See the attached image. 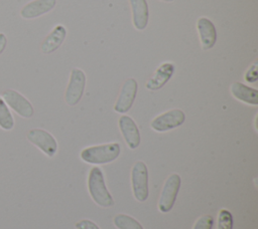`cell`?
Masks as SVG:
<instances>
[{"instance_id": "cell-1", "label": "cell", "mask_w": 258, "mask_h": 229, "mask_svg": "<svg viewBox=\"0 0 258 229\" xmlns=\"http://www.w3.org/2000/svg\"><path fill=\"white\" fill-rule=\"evenodd\" d=\"M88 189L92 199L99 206L108 208L114 205L113 197L106 187L104 175L99 167H93L90 170L88 177Z\"/></svg>"}, {"instance_id": "cell-2", "label": "cell", "mask_w": 258, "mask_h": 229, "mask_svg": "<svg viewBox=\"0 0 258 229\" xmlns=\"http://www.w3.org/2000/svg\"><path fill=\"white\" fill-rule=\"evenodd\" d=\"M120 153V145L118 143H110L84 149L81 152V159L88 164L102 165L115 161Z\"/></svg>"}, {"instance_id": "cell-3", "label": "cell", "mask_w": 258, "mask_h": 229, "mask_svg": "<svg viewBox=\"0 0 258 229\" xmlns=\"http://www.w3.org/2000/svg\"><path fill=\"white\" fill-rule=\"evenodd\" d=\"M131 186L134 198L139 202L147 200L148 190V170L145 163L136 162L131 170Z\"/></svg>"}, {"instance_id": "cell-4", "label": "cell", "mask_w": 258, "mask_h": 229, "mask_svg": "<svg viewBox=\"0 0 258 229\" xmlns=\"http://www.w3.org/2000/svg\"><path fill=\"white\" fill-rule=\"evenodd\" d=\"M180 176L175 173L171 174L166 179L158 201V209L160 212L167 213L172 209L180 188Z\"/></svg>"}, {"instance_id": "cell-5", "label": "cell", "mask_w": 258, "mask_h": 229, "mask_svg": "<svg viewBox=\"0 0 258 229\" xmlns=\"http://www.w3.org/2000/svg\"><path fill=\"white\" fill-rule=\"evenodd\" d=\"M86 85V75L80 68H74L71 71L70 80L64 93L66 102L73 106L76 105L82 98Z\"/></svg>"}, {"instance_id": "cell-6", "label": "cell", "mask_w": 258, "mask_h": 229, "mask_svg": "<svg viewBox=\"0 0 258 229\" xmlns=\"http://www.w3.org/2000/svg\"><path fill=\"white\" fill-rule=\"evenodd\" d=\"M2 96L6 104L18 116L24 119H30L33 116L34 109L31 102L17 90L10 88L5 89L2 92Z\"/></svg>"}, {"instance_id": "cell-7", "label": "cell", "mask_w": 258, "mask_h": 229, "mask_svg": "<svg viewBox=\"0 0 258 229\" xmlns=\"http://www.w3.org/2000/svg\"><path fill=\"white\" fill-rule=\"evenodd\" d=\"M27 140L47 157H53L57 151V143L53 136L42 129H32L27 133Z\"/></svg>"}, {"instance_id": "cell-8", "label": "cell", "mask_w": 258, "mask_h": 229, "mask_svg": "<svg viewBox=\"0 0 258 229\" xmlns=\"http://www.w3.org/2000/svg\"><path fill=\"white\" fill-rule=\"evenodd\" d=\"M185 121L184 112L179 108L170 109L157 116L151 122V128L156 132H166L181 126Z\"/></svg>"}, {"instance_id": "cell-9", "label": "cell", "mask_w": 258, "mask_h": 229, "mask_svg": "<svg viewBox=\"0 0 258 229\" xmlns=\"http://www.w3.org/2000/svg\"><path fill=\"white\" fill-rule=\"evenodd\" d=\"M138 90V83L134 78H128L122 85L120 94L114 105V110L119 113L127 112L133 105Z\"/></svg>"}, {"instance_id": "cell-10", "label": "cell", "mask_w": 258, "mask_h": 229, "mask_svg": "<svg viewBox=\"0 0 258 229\" xmlns=\"http://www.w3.org/2000/svg\"><path fill=\"white\" fill-rule=\"evenodd\" d=\"M118 125L127 146L132 150L137 149L140 145V133L133 119L128 116H122Z\"/></svg>"}, {"instance_id": "cell-11", "label": "cell", "mask_w": 258, "mask_h": 229, "mask_svg": "<svg viewBox=\"0 0 258 229\" xmlns=\"http://www.w3.org/2000/svg\"><path fill=\"white\" fill-rule=\"evenodd\" d=\"M197 29L200 35L202 48L204 50L213 48L217 41V30L214 23L206 17H201L197 22Z\"/></svg>"}, {"instance_id": "cell-12", "label": "cell", "mask_w": 258, "mask_h": 229, "mask_svg": "<svg viewBox=\"0 0 258 229\" xmlns=\"http://www.w3.org/2000/svg\"><path fill=\"white\" fill-rule=\"evenodd\" d=\"M56 0H33L25 4L20 10V16L24 19L39 17L54 8Z\"/></svg>"}, {"instance_id": "cell-13", "label": "cell", "mask_w": 258, "mask_h": 229, "mask_svg": "<svg viewBox=\"0 0 258 229\" xmlns=\"http://www.w3.org/2000/svg\"><path fill=\"white\" fill-rule=\"evenodd\" d=\"M174 72V65L171 62L162 63L155 71L152 77H150L145 86L149 90H158L164 86V84L171 78Z\"/></svg>"}, {"instance_id": "cell-14", "label": "cell", "mask_w": 258, "mask_h": 229, "mask_svg": "<svg viewBox=\"0 0 258 229\" xmlns=\"http://www.w3.org/2000/svg\"><path fill=\"white\" fill-rule=\"evenodd\" d=\"M67 36V29L62 25H56L51 32L43 39L40 44V50L44 54H49L55 51L64 41Z\"/></svg>"}, {"instance_id": "cell-15", "label": "cell", "mask_w": 258, "mask_h": 229, "mask_svg": "<svg viewBox=\"0 0 258 229\" xmlns=\"http://www.w3.org/2000/svg\"><path fill=\"white\" fill-rule=\"evenodd\" d=\"M132 9L133 25L138 30H143L148 24L149 11L146 0H129Z\"/></svg>"}, {"instance_id": "cell-16", "label": "cell", "mask_w": 258, "mask_h": 229, "mask_svg": "<svg viewBox=\"0 0 258 229\" xmlns=\"http://www.w3.org/2000/svg\"><path fill=\"white\" fill-rule=\"evenodd\" d=\"M231 92L237 99L248 104H258V90L241 82H234L231 85Z\"/></svg>"}, {"instance_id": "cell-17", "label": "cell", "mask_w": 258, "mask_h": 229, "mask_svg": "<svg viewBox=\"0 0 258 229\" xmlns=\"http://www.w3.org/2000/svg\"><path fill=\"white\" fill-rule=\"evenodd\" d=\"M0 128L4 131H11L14 128V118L4 99L0 96Z\"/></svg>"}, {"instance_id": "cell-18", "label": "cell", "mask_w": 258, "mask_h": 229, "mask_svg": "<svg viewBox=\"0 0 258 229\" xmlns=\"http://www.w3.org/2000/svg\"><path fill=\"white\" fill-rule=\"evenodd\" d=\"M114 224L118 229H143L136 219L126 214H117L114 217Z\"/></svg>"}, {"instance_id": "cell-19", "label": "cell", "mask_w": 258, "mask_h": 229, "mask_svg": "<svg viewBox=\"0 0 258 229\" xmlns=\"http://www.w3.org/2000/svg\"><path fill=\"white\" fill-rule=\"evenodd\" d=\"M217 229H233V215L227 209H221L218 215Z\"/></svg>"}, {"instance_id": "cell-20", "label": "cell", "mask_w": 258, "mask_h": 229, "mask_svg": "<svg viewBox=\"0 0 258 229\" xmlns=\"http://www.w3.org/2000/svg\"><path fill=\"white\" fill-rule=\"evenodd\" d=\"M213 225H214L213 216L212 215H204L196 221L192 229H212Z\"/></svg>"}, {"instance_id": "cell-21", "label": "cell", "mask_w": 258, "mask_h": 229, "mask_svg": "<svg viewBox=\"0 0 258 229\" xmlns=\"http://www.w3.org/2000/svg\"><path fill=\"white\" fill-rule=\"evenodd\" d=\"M245 79L248 82H255L258 79V72H257V62H255L245 73Z\"/></svg>"}, {"instance_id": "cell-22", "label": "cell", "mask_w": 258, "mask_h": 229, "mask_svg": "<svg viewBox=\"0 0 258 229\" xmlns=\"http://www.w3.org/2000/svg\"><path fill=\"white\" fill-rule=\"evenodd\" d=\"M76 229H100L99 226L91 220L84 219L76 223Z\"/></svg>"}, {"instance_id": "cell-23", "label": "cell", "mask_w": 258, "mask_h": 229, "mask_svg": "<svg viewBox=\"0 0 258 229\" xmlns=\"http://www.w3.org/2000/svg\"><path fill=\"white\" fill-rule=\"evenodd\" d=\"M7 45V37L4 33L0 32V54L5 50Z\"/></svg>"}, {"instance_id": "cell-24", "label": "cell", "mask_w": 258, "mask_h": 229, "mask_svg": "<svg viewBox=\"0 0 258 229\" xmlns=\"http://www.w3.org/2000/svg\"><path fill=\"white\" fill-rule=\"evenodd\" d=\"M161 1H164V2H172L173 0H161Z\"/></svg>"}]
</instances>
